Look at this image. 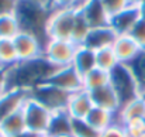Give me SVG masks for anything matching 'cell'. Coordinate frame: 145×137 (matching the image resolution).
<instances>
[{
    "label": "cell",
    "mask_w": 145,
    "mask_h": 137,
    "mask_svg": "<svg viewBox=\"0 0 145 137\" xmlns=\"http://www.w3.org/2000/svg\"><path fill=\"white\" fill-rule=\"evenodd\" d=\"M100 137H128L125 127L121 123H113L110 127H107L106 130L100 132Z\"/></svg>",
    "instance_id": "d6a6232c"
},
{
    "label": "cell",
    "mask_w": 145,
    "mask_h": 137,
    "mask_svg": "<svg viewBox=\"0 0 145 137\" xmlns=\"http://www.w3.org/2000/svg\"><path fill=\"white\" fill-rule=\"evenodd\" d=\"M107 85H110V72H106L100 68H95L83 76V89L88 92H93Z\"/></svg>",
    "instance_id": "7402d4cb"
},
{
    "label": "cell",
    "mask_w": 145,
    "mask_h": 137,
    "mask_svg": "<svg viewBox=\"0 0 145 137\" xmlns=\"http://www.w3.org/2000/svg\"><path fill=\"white\" fill-rule=\"evenodd\" d=\"M72 134L73 137H100V132H97L90 124H88L86 120H73Z\"/></svg>",
    "instance_id": "83f0119b"
},
{
    "label": "cell",
    "mask_w": 145,
    "mask_h": 137,
    "mask_svg": "<svg viewBox=\"0 0 145 137\" xmlns=\"http://www.w3.org/2000/svg\"><path fill=\"white\" fill-rule=\"evenodd\" d=\"M138 7H140V13H141V18L145 20V0L138 1Z\"/></svg>",
    "instance_id": "d590c367"
},
{
    "label": "cell",
    "mask_w": 145,
    "mask_h": 137,
    "mask_svg": "<svg viewBox=\"0 0 145 137\" xmlns=\"http://www.w3.org/2000/svg\"><path fill=\"white\" fill-rule=\"evenodd\" d=\"M90 26L88 24V21L85 20V17L80 14V11H78L76 14V20H75V26H73V33H72V43H75L76 45H83V43L86 41L89 33H90Z\"/></svg>",
    "instance_id": "4316f807"
},
{
    "label": "cell",
    "mask_w": 145,
    "mask_h": 137,
    "mask_svg": "<svg viewBox=\"0 0 145 137\" xmlns=\"http://www.w3.org/2000/svg\"><path fill=\"white\" fill-rule=\"evenodd\" d=\"M137 119H145V99L142 96L123 105L116 113V122L121 124Z\"/></svg>",
    "instance_id": "e0dca14e"
},
{
    "label": "cell",
    "mask_w": 145,
    "mask_h": 137,
    "mask_svg": "<svg viewBox=\"0 0 145 137\" xmlns=\"http://www.w3.org/2000/svg\"><path fill=\"white\" fill-rule=\"evenodd\" d=\"M90 95H92L93 105L96 107H101V109L108 110L111 113H117L118 109L121 107L120 99H118L117 93L113 89L111 85H107V86H103L100 89L90 92Z\"/></svg>",
    "instance_id": "2e32d148"
},
{
    "label": "cell",
    "mask_w": 145,
    "mask_h": 137,
    "mask_svg": "<svg viewBox=\"0 0 145 137\" xmlns=\"http://www.w3.org/2000/svg\"><path fill=\"white\" fill-rule=\"evenodd\" d=\"M40 137H51V136H48V134H42V136H40Z\"/></svg>",
    "instance_id": "60d3db41"
},
{
    "label": "cell",
    "mask_w": 145,
    "mask_h": 137,
    "mask_svg": "<svg viewBox=\"0 0 145 137\" xmlns=\"http://www.w3.org/2000/svg\"><path fill=\"white\" fill-rule=\"evenodd\" d=\"M127 67L133 72V75L140 86L141 95H142L145 92V49H142Z\"/></svg>",
    "instance_id": "d4e9b609"
},
{
    "label": "cell",
    "mask_w": 145,
    "mask_h": 137,
    "mask_svg": "<svg viewBox=\"0 0 145 137\" xmlns=\"http://www.w3.org/2000/svg\"><path fill=\"white\" fill-rule=\"evenodd\" d=\"M47 82L68 93H75L83 89V76L73 68V65L56 68Z\"/></svg>",
    "instance_id": "ba28073f"
},
{
    "label": "cell",
    "mask_w": 145,
    "mask_h": 137,
    "mask_svg": "<svg viewBox=\"0 0 145 137\" xmlns=\"http://www.w3.org/2000/svg\"><path fill=\"white\" fill-rule=\"evenodd\" d=\"M7 91V69L0 68V96Z\"/></svg>",
    "instance_id": "e575fe53"
},
{
    "label": "cell",
    "mask_w": 145,
    "mask_h": 137,
    "mask_svg": "<svg viewBox=\"0 0 145 137\" xmlns=\"http://www.w3.org/2000/svg\"><path fill=\"white\" fill-rule=\"evenodd\" d=\"M141 20V13L138 3L124 9L123 11L110 17V27L116 31L117 36L120 34H130L134 26Z\"/></svg>",
    "instance_id": "7c38bea8"
},
{
    "label": "cell",
    "mask_w": 145,
    "mask_h": 137,
    "mask_svg": "<svg viewBox=\"0 0 145 137\" xmlns=\"http://www.w3.org/2000/svg\"><path fill=\"white\" fill-rule=\"evenodd\" d=\"M72 122H73V119L68 115L66 110L54 113L47 134L51 137L62 136V134H72Z\"/></svg>",
    "instance_id": "ffe728a7"
},
{
    "label": "cell",
    "mask_w": 145,
    "mask_h": 137,
    "mask_svg": "<svg viewBox=\"0 0 145 137\" xmlns=\"http://www.w3.org/2000/svg\"><path fill=\"white\" fill-rule=\"evenodd\" d=\"M78 47L69 40H48L44 48V58L55 68L69 67L73 62Z\"/></svg>",
    "instance_id": "52a82bcc"
},
{
    "label": "cell",
    "mask_w": 145,
    "mask_h": 137,
    "mask_svg": "<svg viewBox=\"0 0 145 137\" xmlns=\"http://www.w3.org/2000/svg\"><path fill=\"white\" fill-rule=\"evenodd\" d=\"M0 137H6V136H4V133H3V130H1V129H0Z\"/></svg>",
    "instance_id": "f35d334b"
},
{
    "label": "cell",
    "mask_w": 145,
    "mask_h": 137,
    "mask_svg": "<svg viewBox=\"0 0 145 137\" xmlns=\"http://www.w3.org/2000/svg\"><path fill=\"white\" fill-rule=\"evenodd\" d=\"M20 31V24L14 14L0 17V40H13Z\"/></svg>",
    "instance_id": "484cf974"
},
{
    "label": "cell",
    "mask_w": 145,
    "mask_h": 137,
    "mask_svg": "<svg viewBox=\"0 0 145 137\" xmlns=\"http://www.w3.org/2000/svg\"><path fill=\"white\" fill-rule=\"evenodd\" d=\"M14 137H40V134H37V133H33V132H30V130H25L24 133H21V134H18V136H14Z\"/></svg>",
    "instance_id": "8d00e7d4"
},
{
    "label": "cell",
    "mask_w": 145,
    "mask_h": 137,
    "mask_svg": "<svg viewBox=\"0 0 145 137\" xmlns=\"http://www.w3.org/2000/svg\"><path fill=\"white\" fill-rule=\"evenodd\" d=\"M56 137H73V134H62V136H56Z\"/></svg>",
    "instance_id": "74e56055"
},
{
    "label": "cell",
    "mask_w": 145,
    "mask_h": 137,
    "mask_svg": "<svg viewBox=\"0 0 145 137\" xmlns=\"http://www.w3.org/2000/svg\"><path fill=\"white\" fill-rule=\"evenodd\" d=\"M72 93L62 91L54 85H51L48 82L34 88L30 92V96L33 99H35L38 103H41L42 106H45L48 110H51L52 113L56 112H63L68 107L69 99H71Z\"/></svg>",
    "instance_id": "277c9868"
},
{
    "label": "cell",
    "mask_w": 145,
    "mask_h": 137,
    "mask_svg": "<svg viewBox=\"0 0 145 137\" xmlns=\"http://www.w3.org/2000/svg\"><path fill=\"white\" fill-rule=\"evenodd\" d=\"M80 1L82 0H45L51 11L65 10V9H76L78 10Z\"/></svg>",
    "instance_id": "f546056e"
},
{
    "label": "cell",
    "mask_w": 145,
    "mask_h": 137,
    "mask_svg": "<svg viewBox=\"0 0 145 137\" xmlns=\"http://www.w3.org/2000/svg\"><path fill=\"white\" fill-rule=\"evenodd\" d=\"M88 124H90L97 132H103L107 127H110L113 123H116V113H111L108 110H104L101 107H93L88 117L85 119Z\"/></svg>",
    "instance_id": "d6986e66"
},
{
    "label": "cell",
    "mask_w": 145,
    "mask_h": 137,
    "mask_svg": "<svg viewBox=\"0 0 145 137\" xmlns=\"http://www.w3.org/2000/svg\"><path fill=\"white\" fill-rule=\"evenodd\" d=\"M78 11H80L90 28L110 26V16L100 0H82L78 7Z\"/></svg>",
    "instance_id": "30bf717a"
},
{
    "label": "cell",
    "mask_w": 145,
    "mask_h": 137,
    "mask_svg": "<svg viewBox=\"0 0 145 137\" xmlns=\"http://www.w3.org/2000/svg\"><path fill=\"white\" fill-rule=\"evenodd\" d=\"M96 52V67L106 71V72H111L114 68H117L120 65L116 52L113 49V47H107V48H101Z\"/></svg>",
    "instance_id": "cb8c5ba5"
},
{
    "label": "cell",
    "mask_w": 145,
    "mask_h": 137,
    "mask_svg": "<svg viewBox=\"0 0 145 137\" xmlns=\"http://www.w3.org/2000/svg\"><path fill=\"white\" fill-rule=\"evenodd\" d=\"M73 68L82 75H88L90 71H93L96 67V52L90 48L85 45H79L78 47V51H76V55L73 58V62H72Z\"/></svg>",
    "instance_id": "ac0fdd59"
},
{
    "label": "cell",
    "mask_w": 145,
    "mask_h": 137,
    "mask_svg": "<svg viewBox=\"0 0 145 137\" xmlns=\"http://www.w3.org/2000/svg\"><path fill=\"white\" fill-rule=\"evenodd\" d=\"M56 68L42 58L31 61H18L7 69V89H23L31 92L34 88L45 84Z\"/></svg>",
    "instance_id": "6da1fadb"
},
{
    "label": "cell",
    "mask_w": 145,
    "mask_h": 137,
    "mask_svg": "<svg viewBox=\"0 0 145 137\" xmlns=\"http://www.w3.org/2000/svg\"><path fill=\"white\" fill-rule=\"evenodd\" d=\"M30 97V92L23 89H7L0 96V123L8 116L23 110L25 102Z\"/></svg>",
    "instance_id": "8fae6325"
},
{
    "label": "cell",
    "mask_w": 145,
    "mask_h": 137,
    "mask_svg": "<svg viewBox=\"0 0 145 137\" xmlns=\"http://www.w3.org/2000/svg\"><path fill=\"white\" fill-rule=\"evenodd\" d=\"M110 85L117 93L121 106L142 96L133 72L127 65L120 64L117 68H114L110 72Z\"/></svg>",
    "instance_id": "3957f363"
},
{
    "label": "cell",
    "mask_w": 145,
    "mask_h": 137,
    "mask_svg": "<svg viewBox=\"0 0 145 137\" xmlns=\"http://www.w3.org/2000/svg\"><path fill=\"white\" fill-rule=\"evenodd\" d=\"M130 36L137 41V44L141 47V49H145V20L144 18H141L134 26V28L131 30Z\"/></svg>",
    "instance_id": "1f68e13d"
},
{
    "label": "cell",
    "mask_w": 145,
    "mask_h": 137,
    "mask_svg": "<svg viewBox=\"0 0 145 137\" xmlns=\"http://www.w3.org/2000/svg\"><path fill=\"white\" fill-rule=\"evenodd\" d=\"M20 30L37 37L44 45L48 43V20L51 10L45 0H20L14 13Z\"/></svg>",
    "instance_id": "7a4b0ae2"
},
{
    "label": "cell",
    "mask_w": 145,
    "mask_h": 137,
    "mask_svg": "<svg viewBox=\"0 0 145 137\" xmlns=\"http://www.w3.org/2000/svg\"><path fill=\"white\" fill-rule=\"evenodd\" d=\"M142 97H144V99H145V92H144V93H142Z\"/></svg>",
    "instance_id": "b9f144b4"
},
{
    "label": "cell",
    "mask_w": 145,
    "mask_h": 137,
    "mask_svg": "<svg viewBox=\"0 0 145 137\" xmlns=\"http://www.w3.org/2000/svg\"><path fill=\"white\" fill-rule=\"evenodd\" d=\"M13 43L16 47V52L18 57V61H31L37 58L44 57V48L45 45L34 36L20 31L14 38Z\"/></svg>",
    "instance_id": "9c48e42d"
},
{
    "label": "cell",
    "mask_w": 145,
    "mask_h": 137,
    "mask_svg": "<svg viewBox=\"0 0 145 137\" xmlns=\"http://www.w3.org/2000/svg\"><path fill=\"white\" fill-rule=\"evenodd\" d=\"M113 49L116 52V57L118 59L120 64L123 65H128L142 49L141 47L137 44V41L130 36V34H120L117 36Z\"/></svg>",
    "instance_id": "5bb4252c"
},
{
    "label": "cell",
    "mask_w": 145,
    "mask_h": 137,
    "mask_svg": "<svg viewBox=\"0 0 145 137\" xmlns=\"http://www.w3.org/2000/svg\"><path fill=\"white\" fill-rule=\"evenodd\" d=\"M0 129L3 130L6 137H14L24 133L27 130V124H25V119H24L23 110H20V112L8 116L6 120H3L0 123Z\"/></svg>",
    "instance_id": "44dd1931"
},
{
    "label": "cell",
    "mask_w": 145,
    "mask_h": 137,
    "mask_svg": "<svg viewBox=\"0 0 145 137\" xmlns=\"http://www.w3.org/2000/svg\"><path fill=\"white\" fill-rule=\"evenodd\" d=\"M23 113H24L27 130L37 133L40 136L48 133L54 113L48 110L45 106H42L41 103H38L35 99H33L30 96L23 107Z\"/></svg>",
    "instance_id": "5b68a950"
},
{
    "label": "cell",
    "mask_w": 145,
    "mask_h": 137,
    "mask_svg": "<svg viewBox=\"0 0 145 137\" xmlns=\"http://www.w3.org/2000/svg\"><path fill=\"white\" fill-rule=\"evenodd\" d=\"M18 62L13 40H0V68L10 69Z\"/></svg>",
    "instance_id": "603a6c76"
},
{
    "label": "cell",
    "mask_w": 145,
    "mask_h": 137,
    "mask_svg": "<svg viewBox=\"0 0 145 137\" xmlns=\"http://www.w3.org/2000/svg\"><path fill=\"white\" fill-rule=\"evenodd\" d=\"M76 14H78L76 9L51 11L48 27H47L49 40H69L71 41Z\"/></svg>",
    "instance_id": "8992f818"
},
{
    "label": "cell",
    "mask_w": 145,
    "mask_h": 137,
    "mask_svg": "<svg viewBox=\"0 0 145 137\" xmlns=\"http://www.w3.org/2000/svg\"><path fill=\"white\" fill-rule=\"evenodd\" d=\"M125 127V132L128 137H138L141 133L145 132V119H137V120H131L125 124H123Z\"/></svg>",
    "instance_id": "4dcf8cb0"
},
{
    "label": "cell",
    "mask_w": 145,
    "mask_h": 137,
    "mask_svg": "<svg viewBox=\"0 0 145 137\" xmlns=\"http://www.w3.org/2000/svg\"><path fill=\"white\" fill-rule=\"evenodd\" d=\"M138 137H145V132H144V133H141V134H140Z\"/></svg>",
    "instance_id": "ab89813d"
},
{
    "label": "cell",
    "mask_w": 145,
    "mask_h": 137,
    "mask_svg": "<svg viewBox=\"0 0 145 137\" xmlns=\"http://www.w3.org/2000/svg\"><path fill=\"white\" fill-rule=\"evenodd\" d=\"M93 107L95 105L90 92H88L86 89H80L71 95L66 112L73 120H85Z\"/></svg>",
    "instance_id": "4fadbf2b"
},
{
    "label": "cell",
    "mask_w": 145,
    "mask_h": 137,
    "mask_svg": "<svg viewBox=\"0 0 145 137\" xmlns=\"http://www.w3.org/2000/svg\"><path fill=\"white\" fill-rule=\"evenodd\" d=\"M137 1H140V0H137Z\"/></svg>",
    "instance_id": "7bdbcfd3"
},
{
    "label": "cell",
    "mask_w": 145,
    "mask_h": 137,
    "mask_svg": "<svg viewBox=\"0 0 145 137\" xmlns=\"http://www.w3.org/2000/svg\"><path fill=\"white\" fill-rule=\"evenodd\" d=\"M100 1L104 6V9H106V11L108 13L110 17H113L114 14L123 11L124 9L138 3L137 0H100Z\"/></svg>",
    "instance_id": "f1b7e54d"
},
{
    "label": "cell",
    "mask_w": 145,
    "mask_h": 137,
    "mask_svg": "<svg viewBox=\"0 0 145 137\" xmlns=\"http://www.w3.org/2000/svg\"><path fill=\"white\" fill-rule=\"evenodd\" d=\"M116 38H117V34L110 26L92 28L88 38H86V41L83 43V45L93 49V51H99L101 48L113 47Z\"/></svg>",
    "instance_id": "9a60e30c"
},
{
    "label": "cell",
    "mask_w": 145,
    "mask_h": 137,
    "mask_svg": "<svg viewBox=\"0 0 145 137\" xmlns=\"http://www.w3.org/2000/svg\"><path fill=\"white\" fill-rule=\"evenodd\" d=\"M20 0H0V17L11 16L16 13Z\"/></svg>",
    "instance_id": "836d02e7"
}]
</instances>
